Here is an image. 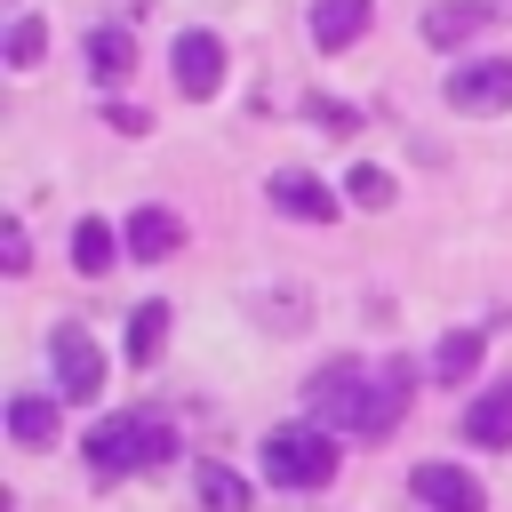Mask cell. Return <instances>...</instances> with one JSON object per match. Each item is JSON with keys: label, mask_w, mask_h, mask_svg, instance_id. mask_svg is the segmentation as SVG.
Instances as JSON below:
<instances>
[{"label": "cell", "mask_w": 512, "mask_h": 512, "mask_svg": "<svg viewBox=\"0 0 512 512\" xmlns=\"http://www.w3.org/2000/svg\"><path fill=\"white\" fill-rule=\"evenodd\" d=\"M168 456H176L168 416H104V424L88 432V472H96V480L152 472V464H168Z\"/></svg>", "instance_id": "obj_1"}, {"label": "cell", "mask_w": 512, "mask_h": 512, "mask_svg": "<svg viewBox=\"0 0 512 512\" xmlns=\"http://www.w3.org/2000/svg\"><path fill=\"white\" fill-rule=\"evenodd\" d=\"M368 384H376V368L352 360V352H336L328 368H312V384H304L312 424H328V432H360V416H368Z\"/></svg>", "instance_id": "obj_2"}, {"label": "cell", "mask_w": 512, "mask_h": 512, "mask_svg": "<svg viewBox=\"0 0 512 512\" xmlns=\"http://www.w3.org/2000/svg\"><path fill=\"white\" fill-rule=\"evenodd\" d=\"M264 472H272L280 488H328V480H336V440H328V424H280V432H264Z\"/></svg>", "instance_id": "obj_3"}, {"label": "cell", "mask_w": 512, "mask_h": 512, "mask_svg": "<svg viewBox=\"0 0 512 512\" xmlns=\"http://www.w3.org/2000/svg\"><path fill=\"white\" fill-rule=\"evenodd\" d=\"M48 368H56V400H96V392H104V352H96V336L72 328V320L48 336Z\"/></svg>", "instance_id": "obj_4"}, {"label": "cell", "mask_w": 512, "mask_h": 512, "mask_svg": "<svg viewBox=\"0 0 512 512\" xmlns=\"http://www.w3.org/2000/svg\"><path fill=\"white\" fill-rule=\"evenodd\" d=\"M448 112H464V120L512 112V56H488V64H464V72H448Z\"/></svg>", "instance_id": "obj_5"}, {"label": "cell", "mask_w": 512, "mask_h": 512, "mask_svg": "<svg viewBox=\"0 0 512 512\" xmlns=\"http://www.w3.org/2000/svg\"><path fill=\"white\" fill-rule=\"evenodd\" d=\"M168 72H176V88L184 96H216L224 88V40L216 32H176V48H168Z\"/></svg>", "instance_id": "obj_6"}, {"label": "cell", "mask_w": 512, "mask_h": 512, "mask_svg": "<svg viewBox=\"0 0 512 512\" xmlns=\"http://www.w3.org/2000/svg\"><path fill=\"white\" fill-rule=\"evenodd\" d=\"M408 400H416V368H408V360H384V368H376V384H368V416H360V440H384V432H400Z\"/></svg>", "instance_id": "obj_7"}, {"label": "cell", "mask_w": 512, "mask_h": 512, "mask_svg": "<svg viewBox=\"0 0 512 512\" xmlns=\"http://www.w3.org/2000/svg\"><path fill=\"white\" fill-rule=\"evenodd\" d=\"M408 488H416L424 512H480V480H472L464 464H416Z\"/></svg>", "instance_id": "obj_8"}, {"label": "cell", "mask_w": 512, "mask_h": 512, "mask_svg": "<svg viewBox=\"0 0 512 512\" xmlns=\"http://www.w3.org/2000/svg\"><path fill=\"white\" fill-rule=\"evenodd\" d=\"M488 24H496V8H488V0H432L416 32H424L432 48H464V40H480Z\"/></svg>", "instance_id": "obj_9"}, {"label": "cell", "mask_w": 512, "mask_h": 512, "mask_svg": "<svg viewBox=\"0 0 512 512\" xmlns=\"http://www.w3.org/2000/svg\"><path fill=\"white\" fill-rule=\"evenodd\" d=\"M272 208L296 216V224H336V192H328L312 168H280V176H272Z\"/></svg>", "instance_id": "obj_10"}, {"label": "cell", "mask_w": 512, "mask_h": 512, "mask_svg": "<svg viewBox=\"0 0 512 512\" xmlns=\"http://www.w3.org/2000/svg\"><path fill=\"white\" fill-rule=\"evenodd\" d=\"M368 16H376V0H312V48L320 56H336V48H352L360 32H368Z\"/></svg>", "instance_id": "obj_11"}, {"label": "cell", "mask_w": 512, "mask_h": 512, "mask_svg": "<svg viewBox=\"0 0 512 512\" xmlns=\"http://www.w3.org/2000/svg\"><path fill=\"white\" fill-rule=\"evenodd\" d=\"M88 72H96V88H128L136 80V32L128 24H96L88 32Z\"/></svg>", "instance_id": "obj_12"}, {"label": "cell", "mask_w": 512, "mask_h": 512, "mask_svg": "<svg viewBox=\"0 0 512 512\" xmlns=\"http://www.w3.org/2000/svg\"><path fill=\"white\" fill-rule=\"evenodd\" d=\"M120 240H128L136 264H160V256L184 248V224H176V208H136V216L120 224Z\"/></svg>", "instance_id": "obj_13"}, {"label": "cell", "mask_w": 512, "mask_h": 512, "mask_svg": "<svg viewBox=\"0 0 512 512\" xmlns=\"http://www.w3.org/2000/svg\"><path fill=\"white\" fill-rule=\"evenodd\" d=\"M464 440H472V448H512V376H496V384L464 408Z\"/></svg>", "instance_id": "obj_14"}, {"label": "cell", "mask_w": 512, "mask_h": 512, "mask_svg": "<svg viewBox=\"0 0 512 512\" xmlns=\"http://www.w3.org/2000/svg\"><path fill=\"white\" fill-rule=\"evenodd\" d=\"M192 496H200V512H248V480L232 464H216V456L192 464Z\"/></svg>", "instance_id": "obj_15"}, {"label": "cell", "mask_w": 512, "mask_h": 512, "mask_svg": "<svg viewBox=\"0 0 512 512\" xmlns=\"http://www.w3.org/2000/svg\"><path fill=\"white\" fill-rule=\"evenodd\" d=\"M120 248H128V240H120V232H112V224H104V216H80V224H72V264H80V272H88V280H104V272H112V256H120Z\"/></svg>", "instance_id": "obj_16"}, {"label": "cell", "mask_w": 512, "mask_h": 512, "mask_svg": "<svg viewBox=\"0 0 512 512\" xmlns=\"http://www.w3.org/2000/svg\"><path fill=\"white\" fill-rule=\"evenodd\" d=\"M168 352V304H136L128 312V368H152Z\"/></svg>", "instance_id": "obj_17"}, {"label": "cell", "mask_w": 512, "mask_h": 512, "mask_svg": "<svg viewBox=\"0 0 512 512\" xmlns=\"http://www.w3.org/2000/svg\"><path fill=\"white\" fill-rule=\"evenodd\" d=\"M8 432H16V448H48V440H56V400L16 392V400H8Z\"/></svg>", "instance_id": "obj_18"}, {"label": "cell", "mask_w": 512, "mask_h": 512, "mask_svg": "<svg viewBox=\"0 0 512 512\" xmlns=\"http://www.w3.org/2000/svg\"><path fill=\"white\" fill-rule=\"evenodd\" d=\"M472 368H480V328H448V336L432 344V376H440V384H464Z\"/></svg>", "instance_id": "obj_19"}, {"label": "cell", "mask_w": 512, "mask_h": 512, "mask_svg": "<svg viewBox=\"0 0 512 512\" xmlns=\"http://www.w3.org/2000/svg\"><path fill=\"white\" fill-rule=\"evenodd\" d=\"M40 56H48V24H40V16H16V24H8V64L32 72Z\"/></svg>", "instance_id": "obj_20"}, {"label": "cell", "mask_w": 512, "mask_h": 512, "mask_svg": "<svg viewBox=\"0 0 512 512\" xmlns=\"http://www.w3.org/2000/svg\"><path fill=\"white\" fill-rule=\"evenodd\" d=\"M344 192H352V208H392V176H384V168H376V160H360V168H352V184H344Z\"/></svg>", "instance_id": "obj_21"}, {"label": "cell", "mask_w": 512, "mask_h": 512, "mask_svg": "<svg viewBox=\"0 0 512 512\" xmlns=\"http://www.w3.org/2000/svg\"><path fill=\"white\" fill-rule=\"evenodd\" d=\"M0 264H8V272H24V264H32V240H24V224H8V232H0Z\"/></svg>", "instance_id": "obj_22"}, {"label": "cell", "mask_w": 512, "mask_h": 512, "mask_svg": "<svg viewBox=\"0 0 512 512\" xmlns=\"http://www.w3.org/2000/svg\"><path fill=\"white\" fill-rule=\"evenodd\" d=\"M104 120H112V128H120V136H144V128H152V120H144V112H136V104H112V112H104Z\"/></svg>", "instance_id": "obj_23"}, {"label": "cell", "mask_w": 512, "mask_h": 512, "mask_svg": "<svg viewBox=\"0 0 512 512\" xmlns=\"http://www.w3.org/2000/svg\"><path fill=\"white\" fill-rule=\"evenodd\" d=\"M312 120H320L328 136H352V112H344V104H312Z\"/></svg>", "instance_id": "obj_24"}, {"label": "cell", "mask_w": 512, "mask_h": 512, "mask_svg": "<svg viewBox=\"0 0 512 512\" xmlns=\"http://www.w3.org/2000/svg\"><path fill=\"white\" fill-rule=\"evenodd\" d=\"M488 8H496V16H504V8H512V0H488Z\"/></svg>", "instance_id": "obj_25"}]
</instances>
